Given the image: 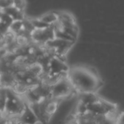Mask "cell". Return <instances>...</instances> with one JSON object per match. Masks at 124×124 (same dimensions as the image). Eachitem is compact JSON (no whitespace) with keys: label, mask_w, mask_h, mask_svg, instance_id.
<instances>
[{"label":"cell","mask_w":124,"mask_h":124,"mask_svg":"<svg viewBox=\"0 0 124 124\" xmlns=\"http://www.w3.org/2000/svg\"><path fill=\"white\" fill-rule=\"evenodd\" d=\"M16 119L25 124H37L39 123L35 113L28 104L26 105L22 113Z\"/></svg>","instance_id":"cell-6"},{"label":"cell","mask_w":124,"mask_h":124,"mask_svg":"<svg viewBox=\"0 0 124 124\" xmlns=\"http://www.w3.org/2000/svg\"><path fill=\"white\" fill-rule=\"evenodd\" d=\"M16 83V78L14 73L6 72L0 74V87L12 88Z\"/></svg>","instance_id":"cell-7"},{"label":"cell","mask_w":124,"mask_h":124,"mask_svg":"<svg viewBox=\"0 0 124 124\" xmlns=\"http://www.w3.org/2000/svg\"><path fill=\"white\" fill-rule=\"evenodd\" d=\"M55 38L54 30L52 26L40 29H34L30 33V39L35 43L40 45L45 44L46 42Z\"/></svg>","instance_id":"cell-5"},{"label":"cell","mask_w":124,"mask_h":124,"mask_svg":"<svg viewBox=\"0 0 124 124\" xmlns=\"http://www.w3.org/2000/svg\"><path fill=\"white\" fill-rule=\"evenodd\" d=\"M115 123L116 124H124V112L117 116Z\"/></svg>","instance_id":"cell-12"},{"label":"cell","mask_w":124,"mask_h":124,"mask_svg":"<svg viewBox=\"0 0 124 124\" xmlns=\"http://www.w3.org/2000/svg\"><path fill=\"white\" fill-rule=\"evenodd\" d=\"M75 92L76 90L72 86L67 76L61 78L51 86V97L58 101L72 96Z\"/></svg>","instance_id":"cell-4"},{"label":"cell","mask_w":124,"mask_h":124,"mask_svg":"<svg viewBox=\"0 0 124 124\" xmlns=\"http://www.w3.org/2000/svg\"><path fill=\"white\" fill-rule=\"evenodd\" d=\"M39 19L48 26H52L58 20V13L53 12H47L41 15Z\"/></svg>","instance_id":"cell-8"},{"label":"cell","mask_w":124,"mask_h":124,"mask_svg":"<svg viewBox=\"0 0 124 124\" xmlns=\"http://www.w3.org/2000/svg\"><path fill=\"white\" fill-rule=\"evenodd\" d=\"M67 78L77 93H96L103 86V82L91 68L77 66L69 70Z\"/></svg>","instance_id":"cell-1"},{"label":"cell","mask_w":124,"mask_h":124,"mask_svg":"<svg viewBox=\"0 0 124 124\" xmlns=\"http://www.w3.org/2000/svg\"><path fill=\"white\" fill-rule=\"evenodd\" d=\"M87 113L107 116L116 118L118 106L116 104L99 97L96 102L86 106Z\"/></svg>","instance_id":"cell-3"},{"label":"cell","mask_w":124,"mask_h":124,"mask_svg":"<svg viewBox=\"0 0 124 124\" xmlns=\"http://www.w3.org/2000/svg\"><path fill=\"white\" fill-rule=\"evenodd\" d=\"M7 88L0 87V112L3 114L7 102Z\"/></svg>","instance_id":"cell-9"},{"label":"cell","mask_w":124,"mask_h":124,"mask_svg":"<svg viewBox=\"0 0 124 124\" xmlns=\"http://www.w3.org/2000/svg\"><path fill=\"white\" fill-rule=\"evenodd\" d=\"M12 5L18 9L19 10L23 12L26 7V1L25 0H12Z\"/></svg>","instance_id":"cell-10"},{"label":"cell","mask_w":124,"mask_h":124,"mask_svg":"<svg viewBox=\"0 0 124 124\" xmlns=\"http://www.w3.org/2000/svg\"><path fill=\"white\" fill-rule=\"evenodd\" d=\"M26 105L22 96L18 94L12 88H7L4 116L10 118H17L22 113Z\"/></svg>","instance_id":"cell-2"},{"label":"cell","mask_w":124,"mask_h":124,"mask_svg":"<svg viewBox=\"0 0 124 124\" xmlns=\"http://www.w3.org/2000/svg\"><path fill=\"white\" fill-rule=\"evenodd\" d=\"M14 120L12 121V122H11V124H23V123H21V122H20V121H18L16 118H13Z\"/></svg>","instance_id":"cell-13"},{"label":"cell","mask_w":124,"mask_h":124,"mask_svg":"<svg viewBox=\"0 0 124 124\" xmlns=\"http://www.w3.org/2000/svg\"><path fill=\"white\" fill-rule=\"evenodd\" d=\"M1 8H0V11H1Z\"/></svg>","instance_id":"cell-16"},{"label":"cell","mask_w":124,"mask_h":124,"mask_svg":"<svg viewBox=\"0 0 124 124\" xmlns=\"http://www.w3.org/2000/svg\"><path fill=\"white\" fill-rule=\"evenodd\" d=\"M3 41V36L0 34V41Z\"/></svg>","instance_id":"cell-15"},{"label":"cell","mask_w":124,"mask_h":124,"mask_svg":"<svg viewBox=\"0 0 124 124\" xmlns=\"http://www.w3.org/2000/svg\"><path fill=\"white\" fill-rule=\"evenodd\" d=\"M115 121H116V118H111V117H108L105 121H102L100 123H98L97 124H116Z\"/></svg>","instance_id":"cell-11"},{"label":"cell","mask_w":124,"mask_h":124,"mask_svg":"<svg viewBox=\"0 0 124 124\" xmlns=\"http://www.w3.org/2000/svg\"><path fill=\"white\" fill-rule=\"evenodd\" d=\"M67 124H76V121H75V118L72 121H69V122H68Z\"/></svg>","instance_id":"cell-14"}]
</instances>
